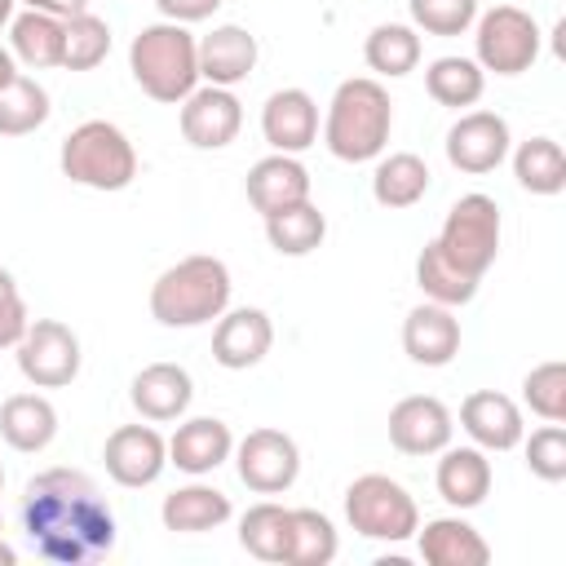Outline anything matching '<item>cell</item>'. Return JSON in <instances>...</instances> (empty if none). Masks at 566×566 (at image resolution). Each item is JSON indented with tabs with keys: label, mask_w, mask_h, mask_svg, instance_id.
Listing matches in <instances>:
<instances>
[{
	"label": "cell",
	"mask_w": 566,
	"mask_h": 566,
	"mask_svg": "<svg viewBox=\"0 0 566 566\" xmlns=\"http://www.w3.org/2000/svg\"><path fill=\"white\" fill-rule=\"evenodd\" d=\"M22 535L53 566H88L115 548V513L80 469H44L22 491Z\"/></svg>",
	"instance_id": "cell-1"
},
{
	"label": "cell",
	"mask_w": 566,
	"mask_h": 566,
	"mask_svg": "<svg viewBox=\"0 0 566 566\" xmlns=\"http://www.w3.org/2000/svg\"><path fill=\"white\" fill-rule=\"evenodd\" d=\"M389 128H394V102L380 80L354 75L336 84L327 102V119H323V142L336 159L345 164L380 159L389 146Z\"/></svg>",
	"instance_id": "cell-2"
},
{
	"label": "cell",
	"mask_w": 566,
	"mask_h": 566,
	"mask_svg": "<svg viewBox=\"0 0 566 566\" xmlns=\"http://www.w3.org/2000/svg\"><path fill=\"white\" fill-rule=\"evenodd\" d=\"M230 287L221 256H181L150 283V318L164 327H203L230 310Z\"/></svg>",
	"instance_id": "cell-3"
},
{
	"label": "cell",
	"mask_w": 566,
	"mask_h": 566,
	"mask_svg": "<svg viewBox=\"0 0 566 566\" xmlns=\"http://www.w3.org/2000/svg\"><path fill=\"white\" fill-rule=\"evenodd\" d=\"M128 71L155 102H186L199 88V40L181 22H150L128 44Z\"/></svg>",
	"instance_id": "cell-4"
},
{
	"label": "cell",
	"mask_w": 566,
	"mask_h": 566,
	"mask_svg": "<svg viewBox=\"0 0 566 566\" xmlns=\"http://www.w3.org/2000/svg\"><path fill=\"white\" fill-rule=\"evenodd\" d=\"M57 164H62V177L88 190H124L137 177V150L128 133L111 119H84L80 128H71L62 137Z\"/></svg>",
	"instance_id": "cell-5"
},
{
	"label": "cell",
	"mask_w": 566,
	"mask_h": 566,
	"mask_svg": "<svg viewBox=\"0 0 566 566\" xmlns=\"http://www.w3.org/2000/svg\"><path fill=\"white\" fill-rule=\"evenodd\" d=\"M345 522L363 535V539H380V544H402L416 535L420 526V509L411 500V491L385 473H363L345 486Z\"/></svg>",
	"instance_id": "cell-6"
},
{
	"label": "cell",
	"mask_w": 566,
	"mask_h": 566,
	"mask_svg": "<svg viewBox=\"0 0 566 566\" xmlns=\"http://www.w3.org/2000/svg\"><path fill=\"white\" fill-rule=\"evenodd\" d=\"M438 248L473 279H482L500 256V208L491 195H460L438 230Z\"/></svg>",
	"instance_id": "cell-7"
},
{
	"label": "cell",
	"mask_w": 566,
	"mask_h": 566,
	"mask_svg": "<svg viewBox=\"0 0 566 566\" xmlns=\"http://www.w3.org/2000/svg\"><path fill=\"white\" fill-rule=\"evenodd\" d=\"M539 22L517 9V4H495L478 18V35H473V49H478V66L482 71H495V75H522L535 66L539 57Z\"/></svg>",
	"instance_id": "cell-8"
},
{
	"label": "cell",
	"mask_w": 566,
	"mask_h": 566,
	"mask_svg": "<svg viewBox=\"0 0 566 566\" xmlns=\"http://www.w3.org/2000/svg\"><path fill=\"white\" fill-rule=\"evenodd\" d=\"M18 349V371L35 385V389H62L80 376V336L57 323V318H35L27 323Z\"/></svg>",
	"instance_id": "cell-9"
},
{
	"label": "cell",
	"mask_w": 566,
	"mask_h": 566,
	"mask_svg": "<svg viewBox=\"0 0 566 566\" xmlns=\"http://www.w3.org/2000/svg\"><path fill=\"white\" fill-rule=\"evenodd\" d=\"M234 469H239V482L248 491L283 495L296 482V473H301V447L283 429H252L234 447Z\"/></svg>",
	"instance_id": "cell-10"
},
{
	"label": "cell",
	"mask_w": 566,
	"mask_h": 566,
	"mask_svg": "<svg viewBox=\"0 0 566 566\" xmlns=\"http://www.w3.org/2000/svg\"><path fill=\"white\" fill-rule=\"evenodd\" d=\"M509 119L495 111H464L451 128H447V159L451 168L482 177L495 172L509 159Z\"/></svg>",
	"instance_id": "cell-11"
},
{
	"label": "cell",
	"mask_w": 566,
	"mask_h": 566,
	"mask_svg": "<svg viewBox=\"0 0 566 566\" xmlns=\"http://www.w3.org/2000/svg\"><path fill=\"white\" fill-rule=\"evenodd\" d=\"M102 460H106L111 482L137 491V486L159 482V473L168 469V442H164L159 429H150V424H119V429L106 438Z\"/></svg>",
	"instance_id": "cell-12"
},
{
	"label": "cell",
	"mask_w": 566,
	"mask_h": 566,
	"mask_svg": "<svg viewBox=\"0 0 566 566\" xmlns=\"http://www.w3.org/2000/svg\"><path fill=\"white\" fill-rule=\"evenodd\" d=\"M451 433H455V420L447 402L433 394H411L389 411V442L402 455H438L442 447H451Z\"/></svg>",
	"instance_id": "cell-13"
},
{
	"label": "cell",
	"mask_w": 566,
	"mask_h": 566,
	"mask_svg": "<svg viewBox=\"0 0 566 566\" xmlns=\"http://www.w3.org/2000/svg\"><path fill=\"white\" fill-rule=\"evenodd\" d=\"M243 128V102L230 88L203 84L181 102V137L195 150H221Z\"/></svg>",
	"instance_id": "cell-14"
},
{
	"label": "cell",
	"mask_w": 566,
	"mask_h": 566,
	"mask_svg": "<svg viewBox=\"0 0 566 566\" xmlns=\"http://www.w3.org/2000/svg\"><path fill=\"white\" fill-rule=\"evenodd\" d=\"M274 345V323L265 310L243 305V310H226L212 327V358L226 371H248L256 367Z\"/></svg>",
	"instance_id": "cell-15"
},
{
	"label": "cell",
	"mask_w": 566,
	"mask_h": 566,
	"mask_svg": "<svg viewBox=\"0 0 566 566\" xmlns=\"http://www.w3.org/2000/svg\"><path fill=\"white\" fill-rule=\"evenodd\" d=\"M460 429L482 451H513V447H522V433H526L522 407L500 389H473L460 402Z\"/></svg>",
	"instance_id": "cell-16"
},
{
	"label": "cell",
	"mask_w": 566,
	"mask_h": 566,
	"mask_svg": "<svg viewBox=\"0 0 566 566\" xmlns=\"http://www.w3.org/2000/svg\"><path fill=\"white\" fill-rule=\"evenodd\" d=\"M261 133L270 150L279 155H301L318 142V102L305 88H279L261 106Z\"/></svg>",
	"instance_id": "cell-17"
},
{
	"label": "cell",
	"mask_w": 566,
	"mask_h": 566,
	"mask_svg": "<svg viewBox=\"0 0 566 566\" xmlns=\"http://www.w3.org/2000/svg\"><path fill=\"white\" fill-rule=\"evenodd\" d=\"M402 349L420 367H447L460 354V318L451 305L420 301L402 318Z\"/></svg>",
	"instance_id": "cell-18"
},
{
	"label": "cell",
	"mask_w": 566,
	"mask_h": 566,
	"mask_svg": "<svg viewBox=\"0 0 566 566\" xmlns=\"http://www.w3.org/2000/svg\"><path fill=\"white\" fill-rule=\"evenodd\" d=\"M128 398H133V407H137L142 420L168 424V420L186 416V407H190V398H195V380H190V371L177 367V363H150V367H142V371L133 376Z\"/></svg>",
	"instance_id": "cell-19"
},
{
	"label": "cell",
	"mask_w": 566,
	"mask_h": 566,
	"mask_svg": "<svg viewBox=\"0 0 566 566\" xmlns=\"http://www.w3.org/2000/svg\"><path fill=\"white\" fill-rule=\"evenodd\" d=\"M230 451H234V433L217 416H190L168 438V464H177L190 478H203V473L221 469L230 460Z\"/></svg>",
	"instance_id": "cell-20"
},
{
	"label": "cell",
	"mask_w": 566,
	"mask_h": 566,
	"mask_svg": "<svg viewBox=\"0 0 566 566\" xmlns=\"http://www.w3.org/2000/svg\"><path fill=\"white\" fill-rule=\"evenodd\" d=\"M256 35L248 27H212L199 40V80L217 84V88H234L256 71Z\"/></svg>",
	"instance_id": "cell-21"
},
{
	"label": "cell",
	"mask_w": 566,
	"mask_h": 566,
	"mask_svg": "<svg viewBox=\"0 0 566 566\" xmlns=\"http://www.w3.org/2000/svg\"><path fill=\"white\" fill-rule=\"evenodd\" d=\"M243 190H248V203L261 217H270V212H283V208L310 199V172H305V164L296 155H279L274 150V155H265V159H256L248 168Z\"/></svg>",
	"instance_id": "cell-22"
},
{
	"label": "cell",
	"mask_w": 566,
	"mask_h": 566,
	"mask_svg": "<svg viewBox=\"0 0 566 566\" xmlns=\"http://www.w3.org/2000/svg\"><path fill=\"white\" fill-rule=\"evenodd\" d=\"M433 486L451 509H478L491 495V460L482 447H442Z\"/></svg>",
	"instance_id": "cell-23"
},
{
	"label": "cell",
	"mask_w": 566,
	"mask_h": 566,
	"mask_svg": "<svg viewBox=\"0 0 566 566\" xmlns=\"http://www.w3.org/2000/svg\"><path fill=\"white\" fill-rule=\"evenodd\" d=\"M230 495L208 486V482H190V486H177L172 495H164L159 504V522L164 531H177V535H203V531H217L230 522Z\"/></svg>",
	"instance_id": "cell-24"
},
{
	"label": "cell",
	"mask_w": 566,
	"mask_h": 566,
	"mask_svg": "<svg viewBox=\"0 0 566 566\" xmlns=\"http://www.w3.org/2000/svg\"><path fill=\"white\" fill-rule=\"evenodd\" d=\"M0 438L13 447V451H44L53 438H57V411L44 394H9L0 402Z\"/></svg>",
	"instance_id": "cell-25"
},
{
	"label": "cell",
	"mask_w": 566,
	"mask_h": 566,
	"mask_svg": "<svg viewBox=\"0 0 566 566\" xmlns=\"http://www.w3.org/2000/svg\"><path fill=\"white\" fill-rule=\"evenodd\" d=\"M420 557L429 566H486L491 562V544L464 517H433L420 531Z\"/></svg>",
	"instance_id": "cell-26"
},
{
	"label": "cell",
	"mask_w": 566,
	"mask_h": 566,
	"mask_svg": "<svg viewBox=\"0 0 566 566\" xmlns=\"http://www.w3.org/2000/svg\"><path fill=\"white\" fill-rule=\"evenodd\" d=\"M62 40H66V27L53 13L27 9L9 22V53H13V62H22L31 71L62 66Z\"/></svg>",
	"instance_id": "cell-27"
},
{
	"label": "cell",
	"mask_w": 566,
	"mask_h": 566,
	"mask_svg": "<svg viewBox=\"0 0 566 566\" xmlns=\"http://www.w3.org/2000/svg\"><path fill=\"white\" fill-rule=\"evenodd\" d=\"M429 195V164L411 150H394L380 155L376 172H371V199L380 208H416Z\"/></svg>",
	"instance_id": "cell-28"
},
{
	"label": "cell",
	"mask_w": 566,
	"mask_h": 566,
	"mask_svg": "<svg viewBox=\"0 0 566 566\" xmlns=\"http://www.w3.org/2000/svg\"><path fill=\"white\" fill-rule=\"evenodd\" d=\"M478 283L482 279H473V274H464L442 248H438V239H429L424 248H420V256H416V287L424 292V301H438V305H469L473 296H478Z\"/></svg>",
	"instance_id": "cell-29"
},
{
	"label": "cell",
	"mask_w": 566,
	"mask_h": 566,
	"mask_svg": "<svg viewBox=\"0 0 566 566\" xmlns=\"http://www.w3.org/2000/svg\"><path fill=\"white\" fill-rule=\"evenodd\" d=\"M239 544L256 557V562H283L287 566V548H292V509L261 500L239 517Z\"/></svg>",
	"instance_id": "cell-30"
},
{
	"label": "cell",
	"mask_w": 566,
	"mask_h": 566,
	"mask_svg": "<svg viewBox=\"0 0 566 566\" xmlns=\"http://www.w3.org/2000/svg\"><path fill=\"white\" fill-rule=\"evenodd\" d=\"M363 57H367V66L376 75L402 80V75H411L420 66V35L407 22H380V27H371V35L363 44Z\"/></svg>",
	"instance_id": "cell-31"
},
{
	"label": "cell",
	"mask_w": 566,
	"mask_h": 566,
	"mask_svg": "<svg viewBox=\"0 0 566 566\" xmlns=\"http://www.w3.org/2000/svg\"><path fill=\"white\" fill-rule=\"evenodd\" d=\"M424 88H429V97H433L438 106L460 111V106H473V102L482 97L486 71H482L473 57L447 53V57H433V62L424 66Z\"/></svg>",
	"instance_id": "cell-32"
},
{
	"label": "cell",
	"mask_w": 566,
	"mask_h": 566,
	"mask_svg": "<svg viewBox=\"0 0 566 566\" xmlns=\"http://www.w3.org/2000/svg\"><path fill=\"white\" fill-rule=\"evenodd\" d=\"M323 234H327V217L310 199L265 217V239L279 256H310L323 243Z\"/></svg>",
	"instance_id": "cell-33"
},
{
	"label": "cell",
	"mask_w": 566,
	"mask_h": 566,
	"mask_svg": "<svg viewBox=\"0 0 566 566\" xmlns=\"http://www.w3.org/2000/svg\"><path fill=\"white\" fill-rule=\"evenodd\" d=\"M513 177L531 195H562L566 190V155L553 137H531L513 150Z\"/></svg>",
	"instance_id": "cell-34"
},
{
	"label": "cell",
	"mask_w": 566,
	"mask_h": 566,
	"mask_svg": "<svg viewBox=\"0 0 566 566\" xmlns=\"http://www.w3.org/2000/svg\"><path fill=\"white\" fill-rule=\"evenodd\" d=\"M49 93L44 84L27 80V75H13L4 88H0V137H27L35 133L44 119H49Z\"/></svg>",
	"instance_id": "cell-35"
},
{
	"label": "cell",
	"mask_w": 566,
	"mask_h": 566,
	"mask_svg": "<svg viewBox=\"0 0 566 566\" xmlns=\"http://www.w3.org/2000/svg\"><path fill=\"white\" fill-rule=\"evenodd\" d=\"M336 526L318 509H292V548L287 566H327L336 557Z\"/></svg>",
	"instance_id": "cell-36"
},
{
	"label": "cell",
	"mask_w": 566,
	"mask_h": 566,
	"mask_svg": "<svg viewBox=\"0 0 566 566\" xmlns=\"http://www.w3.org/2000/svg\"><path fill=\"white\" fill-rule=\"evenodd\" d=\"M66 27V40H62V66L66 71H93L106 62L111 53V27L97 18V13H75V18H62Z\"/></svg>",
	"instance_id": "cell-37"
},
{
	"label": "cell",
	"mask_w": 566,
	"mask_h": 566,
	"mask_svg": "<svg viewBox=\"0 0 566 566\" xmlns=\"http://www.w3.org/2000/svg\"><path fill=\"white\" fill-rule=\"evenodd\" d=\"M522 398H526V407H531L539 420L562 424V420H566V363L553 358V363L531 367L526 380H522Z\"/></svg>",
	"instance_id": "cell-38"
},
{
	"label": "cell",
	"mask_w": 566,
	"mask_h": 566,
	"mask_svg": "<svg viewBox=\"0 0 566 566\" xmlns=\"http://www.w3.org/2000/svg\"><path fill=\"white\" fill-rule=\"evenodd\" d=\"M411 9V22L416 31L424 35H464L473 22H478V0H407Z\"/></svg>",
	"instance_id": "cell-39"
},
{
	"label": "cell",
	"mask_w": 566,
	"mask_h": 566,
	"mask_svg": "<svg viewBox=\"0 0 566 566\" xmlns=\"http://www.w3.org/2000/svg\"><path fill=\"white\" fill-rule=\"evenodd\" d=\"M526 438V433H522ZM526 469L539 478V482H562L566 478V429L562 424H544L526 438Z\"/></svg>",
	"instance_id": "cell-40"
},
{
	"label": "cell",
	"mask_w": 566,
	"mask_h": 566,
	"mask_svg": "<svg viewBox=\"0 0 566 566\" xmlns=\"http://www.w3.org/2000/svg\"><path fill=\"white\" fill-rule=\"evenodd\" d=\"M27 323H31L27 301H22L13 274L0 265V349H13L22 340V332H27Z\"/></svg>",
	"instance_id": "cell-41"
},
{
	"label": "cell",
	"mask_w": 566,
	"mask_h": 566,
	"mask_svg": "<svg viewBox=\"0 0 566 566\" xmlns=\"http://www.w3.org/2000/svg\"><path fill=\"white\" fill-rule=\"evenodd\" d=\"M159 4V13H164V22H181V27H190V22H203V18H212L226 0H155Z\"/></svg>",
	"instance_id": "cell-42"
},
{
	"label": "cell",
	"mask_w": 566,
	"mask_h": 566,
	"mask_svg": "<svg viewBox=\"0 0 566 566\" xmlns=\"http://www.w3.org/2000/svg\"><path fill=\"white\" fill-rule=\"evenodd\" d=\"M27 9H40V13H53V18H75L88 9V0H27Z\"/></svg>",
	"instance_id": "cell-43"
},
{
	"label": "cell",
	"mask_w": 566,
	"mask_h": 566,
	"mask_svg": "<svg viewBox=\"0 0 566 566\" xmlns=\"http://www.w3.org/2000/svg\"><path fill=\"white\" fill-rule=\"evenodd\" d=\"M13 75H18V66H13V53H9L4 44H0V88H4V84H9Z\"/></svg>",
	"instance_id": "cell-44"
},
{
	"label": "cell",
	"mask_w": 566,
	"mask_h": 566,
	"mask_svg": "<svg viewBox=\"0 0 566 566\" xmlns=\"http://www.w3.org/2000/svg\"><path fill=\"white\" fill-rule=\"evenodd\" d=\"M13 4H18V0H0V27L13 22Z\"/></svg>",
	"instance_id": "cell-45"
},
{
	"label": "cell",
	"mask_w": 566,
	"mask_h": 566,
	"mask_svg": "<svg viewBox=\"0 0 566 566\" xmlns=\"http://www.w3.org/2000/svg\"><path fill=\"white\" fill-rule=\"evenodd\" d=\"M13 562H18V553H13V548L0 539V566H13Z\"/></svg>",
	"instance_id": "cell-46"
},
{
	"label": "cell",
	"mask_w": 566,
	"mask_h": 566,
	"mask_svg": "<svg viewBox=\"0 0 566 566\" xmlns=\"http://www.w3.org/2000/svg\"><path fill=\"white\" fill-rule=\"evenodd\" d=\"M0 486H4V469H0Z\"/></svg>",
	"instance_id": "cell-47"
}]
</instances>
